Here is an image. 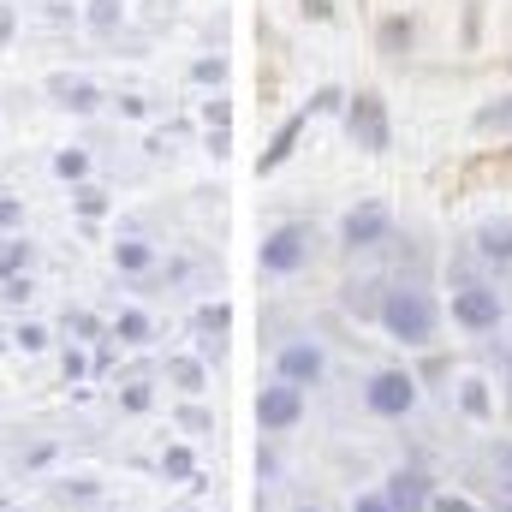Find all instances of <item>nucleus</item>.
Wrapping results in <instances>:
<instances>
[{
	"mask_svg": "<svg viewBox=\"0 0 512 512\" xmlns=\"http://www.w3.org/2000/svg\"><path fill=\"white\" fill-rule=\"evenodd\" d=\"M376 328L393 346L429 352L435 334H441V298L423 280H387L382 292H376Z\"/></svg>",
	"mask_w": 512,
	"mask_h": 512,
	"instance_id": "nucleus-1",
	"label": "nucleus"
},
{
	"mask_svg": "<svg viewBox=\"0 0 512 512\" xmlns=\"http://www.w3.org/2000/svg\"><path fill=\"white\" fill-rule=\"evenodd\" d=\"M316 262V227L310 221H280V227H268V239L256 245V268L268 274V280H292V274H304Z\"/></svg>",
	"mask_w": 512,
	"mask_h": 512,
	"instance_id": "nucleus-2",
	"label": "nucleus"
},
{
	"mask_svg": "<svg viewBox=\"0 0 512 512\" xmlns=\"http://www.w3.org/2000/svg\"><path fill=\"white\" fill-rule=\"evenodd\" d=\"M340 108H346V90H340V84H322V90H316V96H310V102H304L292 120H286V126L274 131V143L256 155V173H280V167L298 155V137L310 131V120H322V114H340Z\"/></svg>",
	"mask_w": 512,
	"mask_h": 512,
	"instance_id": "nucleus-3",
	"label": "nucleus"
},
{
	"mask_svg": "<svg viewBox=\"0 0 512 512\" xmlns=\"http://www.w3.org/2000/svg\"><path fill=\"white\" fill-rule=\"evenodd\" d=\"M417 393H423L417 370H405V364H382V370L364 376V411L382 417V423H399V417L417 411Z\"/></svg>",
	"mask_w": 512,
	"mask_h": 512,
	"instance_id": "nucleus-4",
	"label": "nucleus"
},
{
	"mask_svg": "<svg viewBox=\"0 0 512 512\" xmlns=\"http://www.w3.org/2000/svg\"><path fill=\"white\" fill-rule=\"evenodd\" d=\"M447 316L465 334H495L507 322V298L495 292V280H459L453 298H447Z\"/></svg>",
	"mask_w": 512,
	"mask_h": 512,
	"instance_id": "nucleus-5",
	"label": "nucleus"
},
{
	"mask_svg": "<svg viewBox=\"0 0 512 512\" xmlns=\"http://www.w3.org/2000/svg\"><path fill=\"white\" fill-rule=\"evenodd\" d=\"M340 126H346V137L358 149H370V155H382L387 143H393V114H387V102L376 90H352L346 108H340Z\"/></svg>",
	"mask_w": 512,
	"mask_h": 512,
	"instance_id": "nucleus-6",
	"label": "nucleus"
},
{
	"mask_svg": "<svg viewBox=\"0 0 512 512\" xmlns=\"http://www.w3.org/2000/svg\"><path fill=\"white\" fill-rule=\"evenodd\" d=\"M251 417H256V429L262 435H286V429H298L304 423V387L298 382H262L256 387V399H251Z\"/></svg>",
	"mask_w": 512,
	"mask_h": 512,
	"instance_id": "nucleus-7",
	"label": "nucleus"
},
{
	"mask_svg": "<svg viewBox=\"0 0 512 512\" xmlns=\"http://www.w3.org/2000/svg\"><path fill=\"white\" fill-rule=\"evenodd\" d=\"M387 239H393V209L387 203L346 209V221H340V251L346 256H370V251H382Z\"/></svg>",
	"mask_w": 512,
	"mask_h": 512,
	"instance_id": "nucleus-8",
	"label": "nucleus"
},
{
	"mask_svg": "<svg viewBox=\"0 0 512 512\" xmlns=\"http://www.w3.org/2000/svg\"><path fill=\"white\" fill-rule=\"evenodd\" d=\"M274 376H280V382H298L310 393V387L328 382V352H322L310 334H298V340H286V346L274 352Z\"/></svg>",
	"mask_w": 512,
	"mask_h": 512,
	"instance_id": "nucleus-9",
	"label": "nucleus"
},
{
	"mask_svg": "<svg viewBox=\"0 0 512 512\" xmlns=\"http://www.w3.org/2000/svg\"><path fill=\"white\" fill-rule=\"evenodd\" d=\"M387 507L393 512H429V495H435V477L423 471V465H393L382 483Z\"/></svg>",
	"mask_w": 512,
	"mask_h": 512,
	"instance_id": "nucleus-10",
	"label": "nucleus"
},
{
	"mask_svg": "<svg viewBox=\"0 0 512 512\" xmlns=\"http://www.w3.org/2000/svg\"><path fill=\"white\" fill-rule=\"evenodd\" d=\"M471 251H477V262L483 268H512V215H495V221H483L477 233H471Z\"/></svg>",
	"mask_w": 512,
	"mask_h": 512,
	"instance_id": "nucleus-11",
	"label": "nucleus"
},
{
	"mask_svg": "<svg viewBox=\"0 0 512 512\" xmlns=\"http://www.w3.org/2000/svg\"><path fill=\"white\" fill-rule=\"evenodd\" d=\"M48 96H54V108H66V114H78V120H90V114H102V90H96L90 78H48Z\"/></svg>",
	"mask_w": 512,
	"mask_h": 512,
	"instance_id": "nucleus-12",
	"label": "nucleus"
},
{
	"mask_svg": "<svg viewBox=\"0 0 512 512\" xmlns=\"http://www.w3.org/2000/svg\"><path fill=\"white\" fill-rule=\"evenodd\" d=\"M161 370H167V382L179 387L185 399H203V393H209V364H203L197 352H179V358H167Z\"/></svg>",
	"mask_w": 512,
	"mask_h": 512,
	"instance_id": "nucleus-13",
	"label": "nucleus"
},
{
	"mask_svg": "<svg viewBox=\"0 0 512 512\" xmlns=\"http://www.w3.org/2000/svg\"><path fill=\"white\" fill-rule=\"evenodd\" d=\"M114 340L120 346H131V352H143V346H155V322H149V310H137V304H126V310H114Z\"/></svg>",
	"mask_w": 512,
	"mask_h": 512,
	"instance_id": "nucleus-14",
	"label": "nucleus"
},
{
	"mask_svg": "<svg viewBox=\"0 0 512 512\" xmlns=\"http://www.w3.org/2000/svg\"><path fill=\"white\" fill-rule=\"evenodd\" d=\"M227 328H233V304H203V310L191 316V334H197L203 346H221Z\"/></svg>",
	"mask_w": 512,
	"mask_h": 512,
	"instance_id": "nucleus-15",
	"label": "nucleus"
},
{
	"mask_svg": "<svg viewBox=\"0 0 512 512\" xmlns=\"http://www.w3.org/2000/svg\"><path fill=\"white\" fill-rule=\"evenodd\" d=\"M376 42H382V54H411V42H417V24L405 18V12H387L382 24H376Z\"/></svg>",
	"mask_w": 512,
	"mask_h": 512,
	"instance_id": "nucleus-16",
	"label": "nucleus"
},
{
	"mask_svg": "<svg viewBox=\"0 0 512 512\" xmlns=\"http://www.w3.org/2000/svg\"><path fill=\"white\" fill-rule=\"evenodd\" d=\"M471 131H483V137H512V90L495 96V102H483V108L471 114Z\"/></svg>",
	"mask_w": 512,
	"mask_h": 512,
	"instance_id": "nucleus-17",
	"label": "nucleus"
},
{
	"mask_svg": "<svg viewBox=\"0 0 512 512\" xmlns=\"http://www.w3.org/2000/svg\"><path fill=\"white\" fill-rule=\"evenodd\" d=\"M459 411H465L471 423H489V417H495V393H489L483 376H465V382H459Z\"/></svg>",
	"mask_w": 512,
	"mask_h": 512,
	"instance_id": "nucleus-18",
	"label": "nucleus"
},
{
	"mask_svg": "<svg viewBox=\"0 0 512 512\" xmlns=\"http://www.w3.org/2000/svg\"><path fill=\"white\" fill-rule=\"evenodd\" d=\"M60 334H66V340H84V346H96V340L108 334V322H102L96 310H60Z\"/></svg>",
	"mask_w": 512,
	"mask_h": 512,
	"instance_id": "nucleus-19",
	"label": "nucleus"
},
{
	"mask_svg": "<svg viewBox=\"0 0 512 512\" xmlns=\"http://www.w3.org/2000/svg\"><path fill=\"white\" fill-rule=\"evenodd\" d=\"M30 262H36V245H30L24 233H6V239H0V280L30 274Z\"/></svg>",
	"mask_w": 512,
	"mask_h": 512,
	"instance_id": "nucleus-20",
	"label": "nucleus"
},
{
	"mask_svg": "<svg viewBox=\"0 0 512 512\" xmlns=\"http://www.w3.org/2000/svg\"><path fill=\"white\" fill-rule=\"evenodd\" d=\"M114 268L120 274H149L155 268V245L149 239H114Z\"/></svg>",
	"mask_w": 512,
	"mask_h": 512,
	"instance_id": "nucleus-21",
	"label": "nucleus"
},
{
	"mask_svg": "<svg viewBox=\"0 0 512 512\" xmlns=\"http://www.w3.org/2000/svg\"><path fill=\"white\" fill-rule=\"evenodd\" d=\"M161 477H167V483H191V477H197V453H191L185 441H167V447H161Z\"/></svg>",
	"mask_w": 512,
	"mask_h": 512,
	"instance_id": "nucleus-22",
	"label": "nucleus"
},
{
	"mask_svg": "<svg viewBox=\"0 0 512 512\" xmlns=\"http://www.w3.org/2000/svg\"><path fill=\"white\" fill-rule=\"evenodd\" d=\"M60 382H90V352H84V340H60Z\"/></svg>",
	"mask_w": 512,
	"mask_h": 512,
	"instance_id": "nucleus-23",
	"label": "nucleus"
},
{
	"mask_svg": "<svg viewBox=\"0 0 512 512\" xmlns=\"http://www.w3.org/2000/svg\"><path fill=\"white\" fill-rule=\"evenodd\" d=\"M54 179H60V185L90 179V149H60V155H54Z\"/></svg>",
	"mask_w": 512,
	"mask_h": 512,
	"instance_id": "nucleus-24",
	"label": "nucleus"
},
{
	"mask_svg": "<svg viewBox=\"0 0 512 512\" xmlns=\"http://www.w3.org/2000/svg\"><path fill=\"white\" fill-rule=\"evenodd\" d=\"M72 203H78V215H84V221L108 215V191H102V185H90V179H78V185H72Z\"/></svg>",
	"mask_w": 512,
	"mask_h": 512,
	"instance_id": "nucleus-25",
	"label": "nucleus"
},
{
	"mask_svg": "<svg viewBox=\"0 0 512 512\" xmlns=\"http://www.w3.org/2000/svg\"><path fill=\"white\" fill-rule=\"evenodd\" d=\"M483 465L495 471L489 483H501V495H512V441H495V447L483 453Z\"/></svg>",
	"mask_w": 512,
	"mask_h": 512,
	"instance_id": "nucleus-26",
	"label": "nucleus"
},
{
	"mask_svg": "<svg viewBox=\"0 0 512 512\" xmlns=\"http://www.w3.org/2000/svg\"><path fill=\"white\" fill-rule=\"evenodd\" d=\"M173 417H179V429H185V435H203V429H215V411H209L203 399H185Z\"/></svg>",
	"mask_w": 512,
	"mask_h": 512,
	"instance_id": "nucleus-27",
	"label": "nucleus"
},
{
	"mask_svg": "<svg viewBox=\"0 0 512 512\" xmlns=\"http://www.w3.org/2000/svg\"><path fill=\"white\" fill-rule=\"evenodd\" d=\"M30 298H36V280H30V274L0 280V304H30Z\"/></svg>",
	"mask_w": 512,
	"mask_h": 512,
	"instance_id": "nucleus-28",
	"label": "nucleus"
},
{
	"mask_svg": "<svg viewBox=\"0 0 512 512\" xmlns=\"http://www.w3.org/2000/svg\"><path fill=\"white\" fill-rule=\"evenodd\" d=\"M12 340H18V352H48V328H42V322H30V316L18 322V334H12Z\"/></svg>",
	"mask_w": 512,
	"mask_h": 512,
	"instance_id": "nucleus-29",
	"label": "nucleus"
},
{
	"mask_svg": "<svg viewBox=\"0 0 512 512\" xmlns=\"http://www.w3.org/2000/svg\"><path fill=\"white\" fill-rule=\"evenodd\" d=\"M54 495H60V501H96V495H102V483H96V477H72V483H60Z\"/></svg>",
	"mask_w": 512,
	"mask_h": 512,
	"instance_id": "nucleus-30",
	"label": "nucleus"
},
{
	"mask_svg": "<svg viewBox=\"0 0 512 512\" xmlns=\"http://www.w3.org/2000/svg\"><path fill=\"white\" fill-rule=\"evenodd\" d=\"M429 512H483V507H477L471 495H441V489H435V495H429Z\"/></svg>",
	"mask_w": 512,
	"mask_h": 512,
	"instance_id": "nucleus-31",
	"label": "nucleus"
},
{
	"mask_svg": "<svg viewBox=\"0 0 512 512\" xmlns=\"http://www.w3.org/2000/svg\"><path fill=\"white\" fill-rule=\"evenodd\" d=\"M191 84H227V60H197L191 66Z\"/></svg>",
	"mask_w": 512,
	"mask_h": 512,
	"instance_id": "nucleus-32",
	"label": "nucleus"
},
{
	"mask_svg": "<svg viewBox=\"0 0 512 512\" xmlns=\"http://www.w3.org/2000/svg\"><path fill=\"white\" fill-rule=\"evenodd\" d=\"M90 24L96 30H114L120 24V0H90Z\"/></svg>",
	"mask_w": 512,
	"mask_h": 512,
	"instance_id": "nucleus-33",
	"label": "nucleus"
},
{
	"mask_svg": "<svg viewBox=\"0 0 512 512\" xmlns=\"http://www.w3.org/2000/svg\"><path fill=\"white\" fill-rule=\"evenodd\" d=\"M24 227V203L18 197H0V233H18Z\"/></svg>",
	"mask_w": 512,
	"mask_h": 512,
	"instance_id": "nucleus-34",
	"label": "nucleus"
},
{
	"mask_svg": "<svg viewBox=\"0 0 512 512\" xmlns=\"http://www.w3.org/2000/svg\"><path fill=\"white\" fill-rule=\"evenodd\" d=\"M149 399H155V387H149V382H131L126 393H120V405H126V411H149Z\"/></svg>",
	"mask_w": 512,
	"mask_h": 512,
	"instance_id": "nucleus-35",
	"label": "nucleus"
},
{
	"mask_svg": "<svg viewBox=\"0 0 512 512\" xmlns=\"http://www.w3.org/2000/svg\"><path fill=\"white\" fill-rule=\"evenodd\" d=\"M447 370H453V364H447L441 352H429V358H423V370H417V382H435V387H441V376H447Z\"/></svg>",
	"mask_w": 512,
	"mask_h": 512,
	"instance_id": "nucleus-36",
	"label": "nucleus"
},
{
	"mask_svg": "<svg viewBox=\"0 0 512 512\" xmlns=\"http://www.w3.org/2000/svg\"><path fill=\"white\" fill-rule=\"evenodd\" d=\"M209 155H215V161H227V155H233V137H227V126L209 131Z\"/></svg>",
	"mask_w": 512,
	"mask_h": 512,
	"instance_id": "nucleus-37",
	"label": "nucleus"
},
{
	"mask_svg": "<svg viewBox=\"0 0 512 512\" xmlns=\"http://www.w3.org/2000/svg\"><path fill=\"white\" fill-rule=\"evenodd\" d=\"M274 471H280V465H274V453H268V447H256V483H274Z\"/></svg>",
	"mask_w": 512,
	"mask_h": 512,
	"instance_id": "nucleus-38",
	"label": "nucleus"
},
{
	"mask_svg": "<svg viewBox=\"0 0 512 512\" xmlns=\"http://www.w3.org/2000/svg\"><path fill=\"white\" fill-rule=\"evenodd\" d=\"M352 512H393V507H387V495L376 489V495H358V501H352Z\"/></svg>",
	"mask_w": 512,
	"mask_h": 512,
	"instance_id": "nucleus-39",
	"label": "nucleus"
},
{
	"mask_svg": "<svg viewBox=\"0 0 512 512\" xmlns=\"http://www.w3.org/2000/svg\"><path fill=\"white\" fill-rule=\"evenodd\" d=\"M120 114H126V120H143V114H149V102H143V96H120Z\"/></svg>",
	"mask_w": 512,
	"mask_h": 512,
	"instance_id": "nucleus-40",
	"label": "nucleus"
},
{
	"mask_svg": "<svg viewBox=\"0 0 512 512\" xmlns=\"http://www.w3.org/2000/svg\"><path fill=\"white\" fill-rule=\"evenodd\" d=\"M304 12H310V18H334V6H328V0H304Z\"/></svg>",
	"mask_w": 512,
	"mask_h": 512,
	"instance_id": "nucleus-41",
	"label": "nucleus"
},
{
	"mask_svg": "<svg viewBox=\"0 0 512 512\" xmlns=\"http://www.w3.org/2000/svg\"><path fill=\"white\" fill-rule=\"evenodd\" d=\"M12 30H18V24H12V18L0 12V42H12Z\"/></svg>",
	"mask_w": 512,
	"mask_h": 512,
	"instance_id": "nucleus-42",
	"label": "nucleus"
},
{
	"mask_svg": "<svg viewBox=\"0 0 512 512\" xmlns=\"http://www.w3.org/2000/svg\"><path fill=\"white\" fill-rule=\"evenodd\" d=\"M495 512H512V495H501V501H495Z\"/></svg>",
	"mask_w": 512,
	"mask_h": 512,
	"instance_id": "nucleus-43",
	"label": "nucleus"
},
{
	"mask_svg": "<svg viewBox=\"0 0 512 512\" xmlns=\"http://www.w3.org/2000/svg\"><path fill=\"white\" fill-rule=\"evenodd\" d=\"M292 512H322V507H292Z\"/></svg>",
	"mask_w": 512,
	"mask_h": 512,
	"instance_id": "nucleus-44",
	"label": "nucleus"
},
{
	"mask_svg": "<svg viewBox=\"0 0 512 512\" xmlns=\"http://www.w3.org/2000/svg\"><path fill=\"white\" fill-rule=\"evenodd\" d=\"M0 512H24V507H0Z\"/></svg>",
	"mask_w": 512,
	"mask_h": 512,
	"instance_id": "nucleus-45",
	"label": "nucleus"
}]
</instances>
